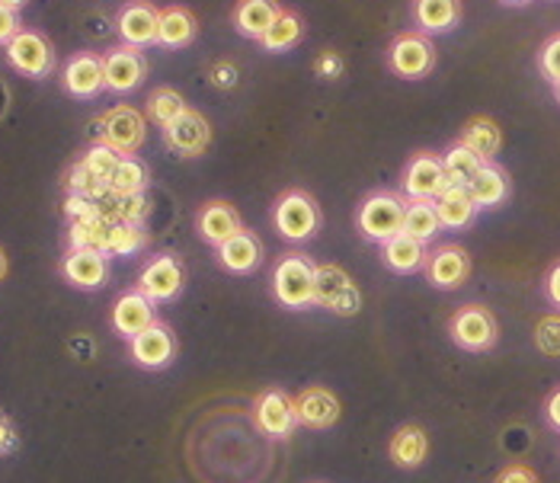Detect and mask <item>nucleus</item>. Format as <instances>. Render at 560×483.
I'll use <instances>...</instances> for the list:
<instances>
[{
	"label": "nucleus",
	"mask_w": 560,
	"mask_h": 483,
	"mask_svg": "<svg viewBox=\"0 0 560 483\" xmlns=\"http://www.w3.org/2000/svg\"><path fill=\"white\" fill-rule=\"evenodd\" d=\"M555 99H558V103H560V81H558V84H555Z\"/></svg>",
	"instance_id": "54"
},
{
	"label": "nucleus",
	"mask_w": 560,
	"mask_h": 483,
	"mask_svg": "<svg viewBox=\"0 0 560 483\" xmlns=\"http://www.w3.org/2000/svg\"><path fill=\"white\" fill-rule=\"evenodd\" d=\"M427 257H430V247L413 240L410 234H397V237H390L388 244H382V263L388 266L390 272H397V275L423 272Z\"/></svg>",
	"instance_id": "29"
},
{
	"label": "nucleus",
	"mask_w": 560,
	"mask_h": 483,
	"mask_svg": "<svg viewBox=\"0 0 560 483\" xmlns=\"http://www.w3.org/2000/svg\"><path fill=\"white\" fill-rule=\"evenodd\" d=\"M61 279L81 292H96L109 282V254L103 250H71L61 260Z\"/></svg>",
	"instance_id": "20"
},
{
	"label": "nucleus",
	"mask_w": 560,
	"mask_h": 483,
	"mask_svg": "<svg viewBox=\"0 0 560 483\" xmlns=\"http://www.w3.org/2000/svg\"><path fill=\"white\" fill-rule=\"evenodd\" d=\"M432 205L439 212L442 231H465V227L475 224L477 212H480L468 186H445L442 196Z\"/></svg>",
	"instance_id": "28"
},
{
	"label": "nucleus",
	"mask_w": 560,
	"mask_h": 483,
	"mask_svg": "<svg viewBox=\"0 0 560 483\" xmlns=\"http://www.w3.org/2000/svg\"><path fill=\"white\" fill-rule=\"evenodd\" d=\"M435 43L420 30H404L388 45V71L400 81H423L435 71Z\"/></svg>",
	"instance_id": "4"
},
{
	"label": "nucleus",
	"mask_w": 560,
	"mask_h": 483,
	"mask_svg": "<svg viewBox=\"0 0 560 483\" xmlns=\"http://www.w3.org/2000/svg\"><path fill=\"white\" fill-rule=\"evenodd\" d=\"M186 109H189L186 96L176 87H171V84L154 87L148 93V99H144V119L151 126H158V129H167L173 119H179Z\"/></svg>",
	"instance_id": "32"
},
{
	"label": "nucleus",
	"mask_w": 560,
	"mask_h": 483,
	"mask_svg": "<svg viewBox=\"0 0 560 483\" xmlns=\"http://www.w3.org/2000/svg\"><path fill=\"white\" fill-rule=\"evenodd\" d=\"M65 215H68V221H90V219H100V215H106V209H103L96 199H86V196H71V192H68V199H65Z\"/></svg>",
	"instance_id": "44"
},
{
	"label": "nucleus",
	"mask_w": 560,
	"mask_h": 483,
	"mask_svg": "<svg viewBox=\"0 0 560 483\" xmlns=\"http://www.w3.org/2000/svg\"><path fill=\"white\" fill-rule=\"evenodd\" d=\"M483 164L487 161L477 157L475 151L468 144H462V141H455V144H448L442 151V167H445V176H448V186H468Z\"/></svg>",
	"instance_id": "34"
},
{
	"label": "nucleus",
	"mask_w": 560,
	"mask_h": 483,
	"mask_svg": "<svg viewBox=\"0 0 560 483\" xmlns=\"http://www.w3.org/2000/svg\"><path fill=\"white\" fill-rule=\"evenodd\" d=\"M535 350L548 358H560V310L545 314L535 323Z\"/></svg>",
	"instance_id": "41"
},
{
	"label": "nucleus",
	"mask_w": 560,
	"mask_h": 483,
	"mask_svg": "<svg viewBox=\"0 0 560 483\" xmlns=\"http://www.w3.org/2000/svg\"><path fill=\"white\" fill-rule=\"evenodd\" d=\"M346 71L343 55L337 48H320L317 58H314V74L324 78V81H340Z\"/></svg>",
	"instance_id": "43"
},
{
	"label": "nucleus",
	"mask_w": 560,
	"mask_h": 483,
	"mask_svg": "<svg viewBox=\"0 0 560 483\" xmlns=\"http://www.w3.org/2000/svg\"><path fill=\"white\" fill-rule=\"evenodd\" d=\"M388 458L400 471H420L430 458V436L417 423H404L388 439Z\"/></svg>",
	"instance_id": "24"
},
{
	"label": "nucleus",
	"mask_w": 560,
	"mask_h": 483,
	"mask_svg": "<svg viewBox=\"0 0 560 483\" xmlns=\"http://www.w3.org/2000/svg\"><path fill=\"white\" fill-rule=\"evenodd\" d=\"M16 445H20V433H16V426H13V420L0 410V458L10 455Z\"/></svg>",
	"instance_id": "48"
},
{
	"label": "nucleus",
	"mask_w": 560,
	"mask_h": 483,
	"mask_svg": "<svg viewBox=\"0 0 560 483\" xmlns=\"http://www.w3.org/2000/svg\"><path fill=\"white\" fill-rule=\"evenodd\" d=\"M493 483H541V478L535 474V468H528L522 461H513V464L500 468V474L493 478Z\"/></svg>",
	"instance_id": "46"
},
{
	"label": "nucleus",
	"mask_w": 560,
	"mask_h": 483,
	"mask_svg": "<svg viewBox=\"0 0 560 483\" xmlns=\"http://www.w3.org/2000/svg\"><path fill=\"white\" fill-rule=\"evenodd\" d=\"M119 157H122V154H116L113 148H106V144L93 141V144H90V148L84 151L81 164H84L86 170L96 176V179H103V182L109 186V176H113V170H116Z\"/></svg>",
	"instance_id": "40"
},
{
	"label": "nucleus",
	"mask_w": 560,
	"mask_h": 483,
	"mask_svg": "<svg viewBox=\"0 0 560 483\" xmlns=\"http://www.w3.org/2000/svg\"><path fill=\"white\" fill-rule=\"evenodd\" d=\"M20 30H23V23H20V10H10V7H3V3H0V45L10 43Z\"/></svg>",
	"instance_id": "47"
},
{
	"label": "nucleus",
	"mask_w": 560,
	"mask_h": 483,
	"mask_svg": "<svg viewBox=\"0 0 560 483\" xmlns=\"http://www.w3.org/2000/svg\"><path fill=\"white\" fill-rule=\"evenodd\" d=\"M237 78H241V71H237V64L228 61V58H215V61L209 64V84L215 90H234L237 87Z\"/></svg>",
	"instance_id": "45"
},
{
	"label": "nucleus",
	"mask_w": 560,
	"mask_h": 483,
	"mask_svg": "<svg viewBox=\"0 0 560 483\" xmlns=\"http://www.w3.org/2000/svg\"><path fill=\"white\" fill-rule=\"evenodd\" d=\"M199 36V16L186 3H167L161 7V23H158V45L176 51L196 43Z\"/></svg>",
	"instance_id": "26"
},
{
	"label": "nucleus",
	"mask_w": 560,
	"mask_h": 483,
	"mask_svg": "<svg viewBox=\"0 0 560 483\" xmlns=\"http://www.w3.org/2000/svg\"><path fill=\"white\" fill-rule=\"evenodd\" d=\"M445 186H448V176L442 167V154H432V151H417L400 174V192L410 202H435Z\"/></svg>",
	"instance_id": "10"
},
{
	"label": "nucleus",
	"mask_w": 560,
	"mask_h": 483,
	"mask_svg": "<svg viewBox=\"0 0 560 483\" xmlns=\"http://www.w3.org/2000/svg\"><path fill=\"white\" fill-rule=\"evenodd\" d=\"M148 247V231L141 224H126V221H113L109 227V244L106 254L109 257H135Z\"/></svg>",
	"instance_id": "37"
},
{
	"label": "nucleus",
	"mask_w": 560,
	"mask_h": 483,
	"mask_svg": "<svg viewBox=\"0 0 560 483\" xmlns=\"http://www.w3.org/2000/svg\"><path fill=\"white\" fill-rule=\"evenodd\" d=\"M148 182H151V170L148 164L129 154V157H119L116 170L109 176V196L122 199V196H138V192H148Z\"/></svg>",
	"instance_id": "33"
},
{
	"label": "nucleus",
	"mask_w": 560,
	"mask_h": 483,
	"mask_svg": "<svg viewBox=\"0 0 560 483\" xmlns=\"http://www.w3.org/2000/svg\"><path fill=\"white\" fill-rule=\"evenodd\" d=\"M218 266L231 275H250L257 272L259 263H262V240H259L254 231H241L237 237L224 240L215 250Z\"/></svg>",
	"instance_id": "25"
},
{
	"label": "nucleus",
	"mask_w": 560,
	"mask_h": 483,
	"mask_svg": "<svg viewBox=\"0 0 560 483\" xmlns=\"http://www.w3.org/2000/svg\"><path fill=\"white\" fill-rule=\"evenodd\" d=\"M61 90L74 99H96L106 90V78H103V51H74L61 74Z\"/></svg>",
	"instance_id": "15"
},
{
	"label": "nucleus",
	"mask_w": 560,
	"mask_h": 483,
	"mask_svg": "<svg viewBox=\"0 0 560 483\" xmlns=\"http://www.w3.org/2000/svg\"><path fill=\"white\" fill-rule=\"evenodd\" d=\"M545 423H548L555 433H560V388H555L551 394L545 397Z\"/></svg>",
	"instance_id": "50"
},
{
	"label": "nucleus",
	"mask_w": 560,
	"mask_h": 483,
	"mask_svg": "<svg viewBox=\"0 0 560 483\" xmlns=\"http://www.w3.org/2000/svg\"><path fill=\"white\" fill-rule=\"evenodd\" d=\"M0 3H3V7H10V10H23L30 0H0Z\"/></svg>",
	"instance_id": "52"
},
{
	"label": "nucleus",
	"mask_w": 560,
	"mask_h": 483,
	"mask_svg": "<svg viewBox=\"0 0 560 483\" xmlns=\"http://www.w3.org/2000/svg\"><path fill=\"white\" fill-rule=\"evenodd\" d=\"M103 78H106V90L126 96L131 90H138L148 78V58L141 48L135 45H113L103 51Z\"/></svg>",
	"instance_id": "11"
},
{
	"label": "nucleus",
	"mask_w": 560,
	"mask_h": 483,
	"mask_svg": "<svg viewBox=\"0 0 560 483\" xmlns=\"http://www.w3.org/2000/svg\"><path fill=\"white\" fill-rule=\"evenodd\" d=\"M295 413H299V426L304 429H334L343 416V403L324 385H311L302 394H295Z\"/></svg>",
	"instance_id": "18"
},
{
	"label": "nucleus",
	"mask_w": 560,
	"mask_h": 483,
	"mask_svg": "<svg viewBox=\"0 0 560 483\" xmlns=\"http://www.w3.org/2000/svg\"><path fill=\"white\" fill-rule=\"evenodd\" d=\"M161 138H164V148L171 154L196 161V157L209 154V148H212V122L206 119V113L189 106L179 119H173L167 129H161Z\"/></svg>",
	"instance_id": "9"
},
{
	"label": "nucleus",
	"mask_w": 560,
	"mask_h": 483,
	"mask_svg": "<svg viewBox=\"0 0 560 483\" xmlns=\"http://www.w3.org/2000/svg\"><path fill=\"white\" fill-rule=\"evenodd\" d=\"M254 420L259 433L269 439H292L299 429V413H295V397L282 388H266L254 403Z\"/></svg>",
	"instance_id": "13"
},
{
	"label": "nucleus",
	"mask_w": 560,
	"mask_h": 483,
	"mask_svg": "<svg viewBox=\"0 0 560 483\" xmlns=\"http://www.w3.org/2000/svg\"><path fill=\"white\" fill-rule=\"evenodd\" d=\"M109 227H113L109 215H100V219L90 221H71L68 224V247L71 250H103L106 254Z\"/></svg>",
	"instance_id": "35"
},
{
	"label": "nucleus",
	"mask_w": 560,
	"mask_h": 483,
	"mask_svg": "<svg viewBox=\"0 0 560 483\" xmlns=\"http://www.w3.org/2000/svg\"><path fill=\"white\" fill-rule=\"evenodd\" d=\"M176 333L171 330V323L164 320H154L148 330H141L135 340H129V355L138 368H148V372H164L171 368L173 358H176Z\"/></svg>",
	"instance_id": "16"
},
{
	"label": "nucleus",
	"mask_w": 560,
	"mask_h": 483,
	"mask_svg": "<svg viewBox=\"0 0 560 483\" xmlns=\"http://www.w3.org/2000/svg\"><path fill=\"white\" fill-rule=\"evenodd\" d=\"M7 272H10V260H7V250L0 247V282L7 279Z\"/></svg>",
	"instance_id": "51"
},
{
	"label": "nucleus",
	"mask_w": 560,
	"mask_h": 483,
	"mask_svg": "<svg viewBox=\"0 0 560 483\" xmlns=\"http://www.w3.org/2000/svg\"><path fill=\"white\" fill-rule=\"evenodd\" d=\"M442 231V221H439V212L432 202H410L407 199V212H404V234H410L413 240L427 244L430 247L432 240L439 237Z\"/></svg>",
	"instance_id": "36"
},
{
	"label": "nucleus",
	"mask_w": 560,
	"mask_h": 483,
	"mask_svg": "<svg viewBox=\"0 0 560 483\" xmlns=\"http://www.w3.org/2000/svg\"><path fill=\"white\" fill-rule=\"evenodd\" d=\"M3 55H7V64L30 81H45L55 74V45L39 30L23 26L10 43L3 45Z\"/></svg>",
	"instance_id": "6"
},
{
	"label": "nucleus",
	"mask_w": 560,
	"mask_h": 483,
	"mask_svg": "<svg viewBox=\"0 0 560 483\" xmlns=\"http://www.w3.org/2000/svg\"><path fill=\"white\" fill-rule=\"evenodd\" d=\"M503 7H525V3H532V0H500Z\"/></svg>",
	"instance_id": "53"
},
{
	"label": "nucleus",
	"mask_w": 560,
	"mask_h": 483,
	"mask_svg": "<svg viewBox=\"0 0 560 483\" xmlns=\"http://www.w3.org/2000/svg\"><path fill=\"white\" fill-rule=\"evenodd\" d=\"M158 320V305L138 292V288H129L116 298V305L109 310V327L116 330V337L122 340H135L141 330H148L151 323Z\"/></svg>",
	"instance_id": "19"
},
{
	"label": "nucleus",
	"mask_w": 560,
	"mask_h": 483,
	"mask_svg": "<svg viewBox=\"0 0 560 483\" xmlns=\"http://www.w3.org/2000/svg\"><path fill=\"white\" fill-rule=\"evenodd\" d=\"M404 212L407 199L394 189H372L355 212V227L372 244H388L390 237L404 234Z\"/></svg>",
	"instance_id": "3"
},
{
	"label": "nucleus",
	"mask_w": 560,
	"mask_h": 483,
	"mask_svg": "<svg viewBox=\"0 0 560 483\" xmlns=\"http://www.w3.org/2000/svg\"><path fill=\"white\" fill-rule=\"evenodd\" d=\"M113 199V209L106 212L113 221H126V224H141L144 227V221L151 215V199H148V192H138V196H122V199H116V196H109Z\"/></svg>",
	"instance_id": "39"
},
{
	"label": "nucleus",
	"mask_w": 560,
	"mask_h": 483,
	"mask_svg": "<svg viewBox=\"0 0 560 483\" xmlns=\"http://www.w3.org/2000/svg\"><path fill=\"white\" fill-rule=\"evenodd\" d=\"M158 23H161V7L151 0H129L116 13V33L126 45L135 48H151L158 45Z\"/></svg>",
	"instance_id": "17"
},
{
	"label": "nucleus",
	"mask_w": 560,
	"mask_h": 483,
	"mask_svg": "<svg viewBox=\"0 0 560 483\" xmlns=\"http://www.w3.org/2000/svg\"><path fill=\"white\" fill-rule=\"evenodd\" d=\"M314 305L337 317H355L362 310V292L352 282V275L343 266L317 263V279H314Z\"/></svg>",
	"instance_id": "8"
},
{
	"label": "nucleus",
	"mask_w": 560,
	"mask_h": 483,
	"mask_svg": "<svg viewBox=\"0 0 560 483\" xmlns=\"http://www.w3.org/2000/svg\"><path fill=\"white\" fill-rule=\"evenodd\" d=\"M244 231V219L241 212L224 202V199H209L199 212H196V234L202 237V244L209 247H221L224 240L237 237Z\"/></svg>",
	"instance_id": "21"
},
{
	"label": "nucleus",
	"mask_w": 560,
	"mask_h": 483,
	"mask_svg": "<svg viewBox=\"0 0 560 483\" xmlns=\"http://www.w3.org/2000/svg\"><path fill=\"white\" fill-rule=\"evenodd\" d=\"M282 13V3L279 0H234V10H231V26L237 36L259 43L269 26L276 23V16Z\"/></svg>",
	"instance_id": "23"
},
{
	"label": "nucleus",
	"mask_w": 560,
	"mask_h": 483,
	"mask_svg": "<svg viewBox=\"0 0 560 483\" xmlns=\"http://www.w3.org/2000/svg\"><path fill=\"white\" fill-rule=\"evenodd\" d=\"M186 285V269L179 263V257L173 254H158L151 257L144 269L138 272V292H144L154 305H167V302H176L179 292Z\"/></svg>",
	"instance_id": "12"
},
{
	"label": "nucleus",
	"mask_w": 560,
	"mask_h": 483,
	"mask_svg": "<svg viewBox=\"0 0 560 483\" xmlns=\"http://www.w3.org/2000/svg\"><path fill=\"white\" fill-rule=\"evenodd\" d=\"M324 224V215H320V205L317 199L302 189V186H292L285 192H279L276 205H272V227L282 240L289 244H307L317 237Z\"/></svg>",
	"instance_id": "2"
},
{
	"label": "nucleus",
	"mask_w": 560,
	"mask_h": 483,
	"mask_svg": "<svg viewBox=\"0 0 560 483\" xmlns=\"http://www.w3.org/2000/svg\"><path fill=\"white\" fill-rule=\"evenodd\" d=\"M65 186H68V192L71 196H86V199H106L109 196V186L103 182V179H96V176L86 170L81 161H74L71 164V170L65 176Z\"/></svg>",
	"instance_id": "38"
},
{
	"label": "nucleus",
	"mask_w": 560,
	"mask_h": 483,
	"mask_svg": "<svg viewBox=\"0 0 560 483\" xmlns=\"http://www.w3.org/2000/svg\"><path fill=\"white\" fill-rule=\"evenodd\" d=\"M413 13V26L427 36H448L458 30L465 7L462 0H413L410 3Z\"/></svg>",
	"instance_id": "22"
},
{
	"label": "nucleus",
	"mask_w": 560,
	"mask_h": 483,
	"mask_svg": "<svg viewBox=\"0 0 560 483\" xmlns=\"http://www.w3.org/2000/svg\"><path fill=\"white\" fill-rule=\"evenodd\" d=\"M545 298L560 310V260L551 266L548 275H545Z\"/></svg>",
	"instance_id": "49"
},
{
	"label": "nucleus",
	"mask_w": 560,
	"mask_h": 483,
	"mask_svg": "<svg viewBox=\"0 0 560 483\" xmlns=\"http://www.w3.org/2000/svg\"><path fill=\"white\" fill-rule=\"evenodd\" d=\"M448 337L458 350L490 352L500 343V323L497 314L483 305H462L448 320Z\"/></svg>",
	"instance_id": "7"
},
{
	"label": "nucleus",
	"mask_w": 560,
	"mask_h": 483,
	"mask_svg": "<svg viewBox=\"0 0 560 483\" xmlns=\"http://www.w3.org/2000/svg\"><path fill=\"white\" fill-rule=\"evenodd\" d=\"M314 279H317V263L302 250H289L272 266V275H269L272 298L285 310L311 308L314 305Z\"/></svg>",
	"instance_id": "1"
},
{
	"label": "nucleus",
	"mask_w": 560,
	"mask_h": 483,
	"mask_svg": "<svg viewBox=\"0 0 560 483\" xmlns=\"http://www.w3.org/2000/svg\"><path fill=\"white\" fill-rule=\"evenodd\" d=\"M304 39V20L299 10L292 7H282V13L276 16V23L269 26V33L259 39V48L266 55H282V51H292L295 45Z\"/></svg>",
	"instance_id": "31"
},
{
	"label": "nucleus",
	"mask_w": 560,
	"mask_h": 483,
	"mask_svg": "<svg viewBox=\"0 0 560 483\" xmlns=\"http://www.w3.org/2000/svg\"><path fill=\"white\" fill-rule=\"evenodd\" d=\"M468 189H471V196H475L477 209L483 212V209H500V205H506L510 202V196H513V179H510V170L506 167H500L497 161H487L477 176L468 182Z\"/></svg>",
	"instance_id": "27"
},
{
	"label": "nucleus",
	"mask_w": 560,
	"mask_h": 483,
	"mask_svg": "<svg viewBox=\"0 0 560 483\" xmlns=\"http://www.w3.org/2000/svg\"><path fill=\"white\" fill-rule=\"evenodd\" d=\"M423 275L432 288L439 292H455L471 279V254L462 244H439L432 247Z\"/></svg>",
	"instance_id": "14"
},
{
	"label": "nucleus",
	"mask_w": 560,
	"mask_h": 483,
	"mask_svg": "<svg viewBox=\"0 0 560 483\" xmlns=\"http://www.w3.org/2000/svg\"><path fill=\"white\" fill-rule=\"evenodd\" d=\"M458 141L468 144L477 157L497 161V154H500V148H503V129H500V122L490 119V116H471V119L462 126Z\"/></svg>",
	"instance_id": "30"
},
{
	"label": "nucleus",
	"mask_w": 560,
	"mask_h": 483,
	"mask_svg": "<svg viewBox=\"0 0 560 483\" xmlns=\"http://www.w3.org/2000/svg\"><path fill=\"white\" fill-rule=\"evenodd\" d=\"M148 138V119L141 109H135L131 103H119V106H109L100 119H96V141L113 148L116 154L129 157L138 154L141 144Z\"/></svg>",
	"instance_id": "5"
},
{
	"label": "nucleus",
	"mask_w": 560,
	"mask_h": 483,
	"mask_svg": "<svg viewBox=\"0 0 560 483\" xmlns=\"http://www.w3.org/2000/svg\"><path fill=\"white\" fill-rule=\"evenodd\" d=\"M535 64H538V74L555 87V84L560 81V33H555V36H548V39H545V45L538 48Z\"/></svg>",
	"instance_id": "42"
}]
</instances>
